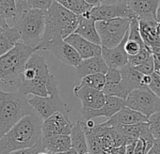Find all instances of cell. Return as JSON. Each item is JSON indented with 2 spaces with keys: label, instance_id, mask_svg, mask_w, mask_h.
<instances>
[{
  "label": "cell",
  "instance_id": "37",
  "mask_svg": "<svg viewBox=\"0 0 160 154\" xmlns=\"http://www.w3.org/2000/svg\"><path fill=\"white\" fill-rule=\"evenodd\" d=\"M147 154H160V138H156L154 140L153 146L147 152Z\"/></svg>",
  "mask_w": 160,
  "mask_h": 154
},
{
  "label": "cell",
  "instance_id": "38",
  "mask_svg": "<svg viewBox=\"0 0 160 154\" xmlns=\"http://www.w3.org/2000/svg\"><path fill=\"white\" fill-rule=\"evenodd\" d=\"M129 0H101V4H113V3H128Z\"/></svg>",
  "mask_w": 160,
  "mask_h": 154
},
{
  "label": "cell",
  "instance_id": "19",
  "mask_svg": "<svg viewBox=\"0 0 160 154\" xmlns=\"http://www.w3.org/2000/svg\"><path fill=\"white\" fill-rule=\"evenodd\" d=\"M149 118L145 115L128 107L124 106L109 119L103 124L106 126H117V125H130L140 122H148Z\"/></svg>",
  "mask_w": 160,
  "mask_h": 154
},
{
  "label": "cell",
  "instance_id": "13",
  "mask_svg": "<svg viewBox=\"0 0 160 154\" xmlns=\"http://www.w3.org/2000/svg\"><path fill=\"white\" fill-rule=\"evenodd\" d=\"M73 124L70 121L69 116L56 112L42 121V137L53 134L70 135Z\"/></svg>",
  "mask_w": 160,
  "mask_h": 154
},
{
  "label": "cell",
  "instance_id": "32",
  "mask_svg": "<svg viewBox=\"0 0 160 154\" xmlns=\"http://www.w3.org/2000/svg\"><path fill=\"white\" fill-rule=\"evenodd\" d=\"M107 83L109 84H117L122 81V73L120 69L118 68H108L106 72Z\"/></svg>",
  "mask_w": 160,
  "mask_h": 154
},
{
  "label": "cell",
  "instance_id": "41",
  "mask_svg": "<svg viewBox=\"0 0 160 154\" xmlns=\"http://www.w3.org/2000/svg\"><path fill=\"white\" fill-rule=\"evenodd\" d=\"M118 154H126V146H121L118 147Z\"/></svg>",
  "mask_w": 160,
  "mask_h": 154
},
{
  "label": "cell",
  "instance_id": "17",
  "mask_svg": "<svg viewBox=\"0 0 160 154\" xmlns=\"http://www.w3.org/2000/svg\"><path fill=\"white\" fill-rule=\"evenodd\" d=\"M128 34L129 32L126 34L122 41L114 48H107L102 46V56L104 57L108 68L121 69L128 64V55L124 48L125 42L128 39Z\"/></svg>",
  "mask_w": 160,
  "mask_h": 154
},
{
  "label": "cell",
  "instance_id": "8",
  "mask_svg": "<svg viewBox=\"0 0 160 154\" xmlns=\"http://www.w3.org/2000/svg\"><path fill=\"white\" fill-rule=\"evenodd\" d=\"M125 106L150 118L152 114L160 112V97L156 96L150 89H138L128 95Z\"/></svg>",
  "mask_w": 160,
  "mask_h": 154
},
{
  "label": "cell",
  "instance_id": "15",
  "mask_svg": "<svg viewBox=\"0 0 160 154\" xmlns=\"http://www.w3.org/2000/svg\"><path fill=\"white\" fill-rule=\"evenodd\" d=\"M73 93L81 102L82 107L91 109H98L102 107L107 98V95L103 90H98L80 84L73 89Z\"/></svg>",
  "mask_w": 160,
  "mask_h": 154
},
{
  "label": "cell",
  "instance_id": "7",
  "mask_svg": "<svg viewBox=\"0 0 160 154\" xmlns=\"http://www.w3.org/2000/svg\"><path fill=\"white\" fill-rule=\"evenodd\" d=\"M132 18H114L97 21L96 28L101 39V45L114 48L119 45L129 32Z\"/></svg>",
  "mask_w": 160,
  "mask_h": 154
},
{
  "label": "cell",
  "instance_id": "45",
  "mask_svg": "<svg viewBox=\"0 0 160 154\" xmlns=\"http://www.w3.org/2000/svg\"><path fill=\"white\" fill-rule=\"evenodd\" d=\"M37 154H51V153H50V152H48V151L42 150V151H40V152H38Z\"/></svg>",
  "mask_w": 160,
  "mask_h": 154
},
{
  "label": "cell",
  "instance_id": "35",
  "mask_svg": "<svg viewBox=\"0 0 160 154\" xmlns=\"http://www.w3.org/2000/svg\"><path fill=\"white\" fill-rule=\"evenodd\" d=\"M149 89L158 97H160V76L153 72L152 74V81L149 84Z\"/></svg>",
  "mask_w": 160,
  "mask_h": 154
},
{
  "label": "cell",
  "instance_id": "11",
  "mask_svg": "<svg viewBox=\"0 0 160 154\" xmlns=\"http://www.w3.org/2000/svg\"><path fill=\"white\" fill-rule=\"evenodd\" d=\"M41 51H49L60 62L74 68L77 67L82 60L75 49L66 42L64 39H58L47 43L42 48Z\"/></svg>",
  "mask_w": 160,
  "mask_h": 154
},
{
  "label": "cell",
  "instance_id": "26",
  "mask_svg": "<svg viewBox=\"0 0 160 154\" xmlns=\"http://www.w3.org/2000/svg\"><path fill=\"white\" fill-rule=\"evenodd\" d=\"M106 83H107V79L105 73H95L84 77L83 79H81L80 85L87 86L98 90H103L106 86Z\"/></svg>",
  "mask_w": 160,
  "mask_h": 154
},
{
  "label": "cell",
  "instance_id": "30",
  "mask_svg": "<svg viewBox=\"0 0 160 154\" xmlns=\"http://www.w3.org/2000/svg\"><path fill=\"white\" fill-rule=\"evenodd\" d=\"M149 128L154 139L160 138V112L152 114L149 118Z\"/></svg>",
  "mask_w": 160,
  "mask_h": 154
},
{
  "label": "cell",
  "instance_id": "44",
  "mask_svg": "<svg viewBox=\"0 0 160 154\" xmlns=\"http://www.w3.org/2000/svg\"><path fill=\"white\" fill-rule=\"evenodd\" d=\"M108 154H118V147L112 148V149L108 152Z\"/></svg>",
  "mask_w": 160,
  "mask_h": 154
},
{
  "label": "cell",
  "instance_id": "21",
  "mask_svg": "<svg viewBox=\"0 0 160 154\" xmlns=\"http://www.w3.org/2000/svg\"><path fill=\"white\" fill-rule=\"evenodd\" d=\"M74 33L95 44L101 45V39L96 28V21L89 16H78V25Z\"/></svg>",
  "mask_w": 160,
  "mask_h": 154
},
{
  "label": "cell",
  "instance_id": "1",
  "mask_svg": "<svg viewBox=\"0 0 160 154\" xmlns=\"http://www.w3.org/2000/svg\"><path fill=\"white\" fill-rule=\"evenodd\" d=\"M42 121L43 119L37 113L21 118L0 137V154L34 147L42 140Z\"/></svg>",
  "mask_w": 160,
  "mask_h": 154
},
{
  "label": "cell",
  "instance_id": "29",
  "mask_svg": "<svg viewBox=\"0 0 160 154\" xmlns=\"http://www.w3.org/2000/svg\"><path fill=\"white\" fill-rule=\"evenodd\" d=\"M152 54L151 48H143L138 55H130L128 56V63L131 64L132 66L136 67L143 63Z\"/></svg>",
  "mask_w": 160,
  "mask_h": 154
},
{
  "label": "cell",
  "instance_id": "6",
  "mask_svg": "<svg viewBox=\"0 0 160 154\" xmlns=\"http://www.w3.org/2000/svg\"><path fill=\"white\" fill-rule=\"evenodd\" d=\"M122 81L117 84L106 83L103 92L107 96H116L126 100L128 95L138 89H149L143 83L144 74L140 73L131 64H126L120 69Z\"/></svg>",
  "mask_w": 160,
  "mask_h": 154
},
{
  "label": "cell",
  "instance_id": "16",
  "mask_svg": "<svg viewBox=\"0 0 160 154\" xmlns=\"http://www.w3.org/2000/svg\"><path fill=\"white\" fill-rule=\"evenodd\" d=\"M66 42L72 45L82 59L102 55V45L95 44L76 33H72L64 39Z\"/></svg>",
  "mask_w": 160,
  "mask_h": 154
},
{
  "label": "cell",
  "instance_id": "42",
  "mask_svg": "<svg viewBox=\"0 0 160 154\" xmlns=\"http://www.w3.org/2000/svg\"><path fill=\"white\" fill-rule=\"evenodd\" d=\"M60 154H79L76 150H74L73 148H70L69 150L63 152V153H60Z\"/></svg>",
  "mask_w": 160,
  "mask_h": 154
},
{
  "label": "cell",
  "instance_id": "36",
  "mask_svg": "<svg viewBox=\"0 0 160 154\" xmlns=\"http://www.w3.org/2000/svg\"><path fill=\"white\" fill-rule=\"evenodd\" d=\"M149 150H150V147H148L145 140L142 138H138L136 142L135 153L134 154H147V152Z\"/></svg>",
  "mask_w": 160,
  "mask_h": 154
},
{
  "label": "cell",
  "instance_id": "5",
  "mask_svg": "<svg viewBox=\"0 0 160 154\" xmlns=\"http://www.w3.org/2000/svg\"><path fill=\"white\" fill-rule=\"evenodd\" d=\"M13 23L21 33V41L37 49L44 35L45 12L37 9L26 10L16 14Z\"/></svg>",
  "mask_w": 160,
  "mask_h": 154
},
{
  "label": "cell",
  "instance_id": "34",
  "mask_svg": "<svg viewBox=\"0 0 160 154\" xmlns=\"http://www.w3.org/2000/svg\"><path fill=\"white\" fill-rule=\"evenodd\" d=\"M45 150L43 147V145L42 143V140L40 142H38L34 147H28V148H24V149H19V150H15L7 154H37L40 151Z\"/></svg>",
  "mask_w": 160,
  "mask_h": 154
},
{
  "label": "cell",
  "instance_id": "28",
  "mask_svg": "<svg viewBox=\"0 0 160 154\" xmlns=\"http://www.w3.org/2000/svg\"><path fill=\"white\" fill-rule=\"evenodd\" d=\"M86 135H87L89 152H91L92 154H96V153L100 152L101 150H104L99 136L92 129L86 130Z\"/></svg>",
  "mask_w": 160,
  "mask_h": 154
},
{
  "label": "cell",
  "instance_id": "2",
  "mask_svg": "<svg viewBox=\"0 0 160 154\" xmlns=\"http://www.w3.org/2000/svg\"><path fill=\"white\" fill-rule=\"evenodd\" d=\"M77 25L78 16L54 0L45 12V30L42 41L37 48L38 51L55 40L66 39L74 33Z\"/></svg>",
  "mask_w": 160,
  "mask_h": 154
},
{
  "label": "cell",
  "instance_id": "39",
  "mask_svg": "<svg viewBox=\"0 0 160 154\" xmlns=\"http://www.w3.org/2000/svg\"><path fill=\"white\" fill-rule=\"evenodd\" d=\"M85 2H87L88 4L93 6V7H96V6H99L101 4V0H84Z\"/></svg>",
  "mask_w": 160,
  "mask_h": 154
},
{
  "label": "cell",
  "instance_id": "10",
  "mask_svg": "<svg viewBox=\"0 0 160 154\" xmlns=\"http://www.w3.org/2000/svg\"><path fill=\"white\" fill-rule=\"evenodd\" d=\"M92 18L94 21H105L114 18H134L136 17L129 9L127 3H113V4H100L93 7L86 15Z\"/></svg>",
  "mask_w": 160,
  "mask_h": 154
},
{
  "label": "cell",
  "instance_id": "9",
  "mask_svg": "<svg viewBox=\"0 0 160 154\" xmlns=\"http://www.w3.org/2000/svg\"><path fill=\"white\" fill-rule=\"evenodd\" d=\"M28 102L34 111L42 118L45 119L56 112H61L69 116L71 108L60 98L59 92H55L47 97L32 96Z\"/></svg>",
  "mask_w": 160,
  "mask_h": 154
},
{
  "label": "cell",
  "instance_id": "27",
  "mask_svg": "<svg viewBox=\"0 0 160 154\" xmlns=\"http://www.w3.org/2000/svg\"><path fill=\"white\" fill-rule=\"evenodd\" d=\"M17 14V6L15 0H0V15L6 20L14 19Z\"/></svg>",
  "mask_w": 160,
  "mask_h": 154
},
{
  "label": "cell",
  "instance_id": "12",
  "mask_svg": "<svg viewBox=\"0 0 160 154\" xmlns=\"http://www.w3.org/2000/svg\"><path fill=\"white\" fill-rule=\"evenodd\" d=\"M125 106V100L116 97V96H107L104 105L98 109H91L82 107L80 109V113L85 120L93 119L99 117L111 118L122 107Z\"/></svg>",
  "mask_w": 160,
  "mask_h": 154
},
{
  "label": "cell",
  "instance_id": "14",
  "mask_svg": "<svg viewBox=\"0 0 160 154\" xmlns=\"http://www.w3.org/2000/svg\"><path fill=\"white\" fill-rule=\"evenodd\" d=\"M139 32L144 42L151 48L152 53L160 52V40L158 38V21L155 17L146 16L138 18Z\"/></svg>",
  "mask_w": 160,
  "mask_h": 154
},
{
  "label": "cell",
  "instance_id": "40",
  "mask_svg": "<svg viewBox=\"0 0 160 154\" xmlns=\"http://www.w3.org/2000/svg\"><path fill=\"white\" fill-rule=\"evenodd\" d=\"M10 26L7 23V20L2 16V15H0V27H8Z\"/></svg>",
  "mask_w": 160,
  "mask_h": 154
},
{
  "label": "cell",
  "instance_id": "18",
  "mask_svg": "<svg viewBox=\"0 0 160 154\" xmlns=\"http://www.w3.org/2000/svg\"><path fill=\"white\" fill-rule=\"evenodd\" d=\"M108 66L106 63L102 55L92 56L87 59H82L81 62L75 67V74L77 79H83L84 77L95 74V73H105L108 71Z\"/></svg>",
  "mask_w": 160,
  "mask_h": 154
},
{
  "label": "cell",
  "instance_id": "49",
  "mask_svg": "<svg viewBox=\"0 0 160 154\" xmlns=\"http://www.w3.org/2000/svg\"><path fill=\"white\" fill-rule=\"evenodd\" d=\"M52 154V153H51ZM55 154H60V153H55Z\"/></svg>",
  "mask_w": 160,
  "mask_h": 154
},
{
  "label": "cell",
  "instance_id": "23",
  "mask_svg": "<svg viewBox=\"0 0 160 154\" xmlns=\"http://www.w3.org/2000/svg\"><path fill=\"white\" fill-rule=\"evenodd\" d=\"M70 137L72 142V148L76 150L79 154H85L89 152L86 130L84 128L83 121L78 120L75 124H73Z\"/></svg>",
  "mask_w": 160,
  "mask_h": 154
},
{
  "label": "cell",
  "instance_id": "3",
  "mask_svg": "<svg viewBox=\"0 0 160 154\" xmlns=\"http://www.w3.org/2000/svg\"><path fill=\"white\" fill-rule=\"evenodd\" d=\"M35 52H38L36 48L20 41L9 52L0 56L1 81L10 87L17 89L22 81L27 62Z\"/></svg>",
  "mask_w": 160,
  "mask_h": 154
},
{
  "label": "cell",
  "instance_id": "47",
  "mask_svg": "<svg viewBox=\"0 0 160 154\" xmlns=\"http://www.w3.org/2000/svg\"><path fill=\"white\" fill-rule=\"evenodd\" d=\"M154 72H156V73L160 76V69H159V70H156V71H154Z\"/></svg>",
  "mask_w": 160,
  "mask_h": 154
},
{
  "label": "cell",
  "instance_id": "22",
  "mask_svg": "<svg viewBox=\"0 0 160 154\" xmlns=\"http://www.w3.org/2000/svg\"><path fill=\"white\" fill-rule=\"evenodd\" d=\"M127 4L137 18L146 16L156 18L159 0H129Z\"/></svg>",
  "mask_w": 160,
  "mask_h": 154
},
{
  "label": "cell",
  "instance_id": "4",
  "mask_svg": "<svg viewBox=\"0 0 160 154\" xmlns=\"http://www.w3.org/2000/svg\"><path fill=\"white\" fill-rule=\"evenodd\" d=\"M34 113L27 95L19 90L8 92L0 89V137L21 118Z\"/></svg>",
  "mask_w": 160,
  "mask_h": 154
},
{
  "label": "cell",
  "instance_id": "48",
  "mask_svg": "<svg viewBox=\"0 0 160 154\" xmlns=\"http://www.w3.org/2000/svg\"><path fill=\"white\" fill-rule=\"evenodd\" d=\"M85 154H92V153H91V152H88V153H85Z\"/></svg>",
  "mask_w": 160,
  "mask_h": 154
},
{
  "label": "cell",
  "instance_id": "20",
  "mask_svg": "<svg viewBox=\"0 0 160 154\" xmlns=\"http://www.w3.org/2000/svg\"><path fill=\"white\" fill-rule=\"evenodd\" d=\"M42 143L45 151L52 154L63 153L72 148V142L70 135L66 134H53L42 137Z\"/></svg>",
  "mask_w": 160,
  "mask_h": 154
},
{
  "label": "cell",
  "instance_id": "31",
  "mask_svg": "<svg viewBox=\"0 0 160 154\" xmlns=\"http://www.w3.org/2000/svg\"><path fill=\"white\" fill-rule=\"evenodd\" d=\"M140 73L144 75H152L154 72V60L152 54L140 65L135 67Z\"/></svg>",
  "mask_w": 160,
  "mask_h": 154
},
{
  "label": "cell",
  "instance_id": "46",
  "mask_svg": "<svg viewBox=\"0 0 160 154\" xmlns=\"http://www.w3.org/2000/svg\"><path fill=\"white\" fill-rule=\"evenodd\" d=\"M157 32H158V38L160 40V23L158 24V27H157Z\"/></svg>",
  "mask_w": 160,
  "mask_h": 154
},
{
  "label": "cell",
  "instance_id": "33",
  "mask_svg": "<svg viewBox=\"0 0 160 154\" xmlns=\"http://www.w3.org/2000/svg\"><path fill=\"white\" fill-rule=\"evenodd\" d=\"M54 2V0H28L30 9H37L46 12Z\"/></svg>",
  "mask_w": 160,
  "mask_h": 154
},
{
  "label": "cell",
  "instance_id": "25",
  "mask_svg": "<svg viewBox=\"0 0 160 154\" xmlns=\"http://www.w3.org/2000/svg\"><path fill=\"white\" fill-rule=\"evenodd\" d=\"M67 10L71 11L77 16L86 15L92 11L93 6L88 4L84 0H55Z\"/></svg>",
  "mask_w": 160,
  "mask_h": 154
},
{
  "label": "cell",
  "instance_id": "43",
  "mask_svg": "<svg viewBox=\"0 0 160 154\" xmlns=\"http://www.w3.org/2000/svg\"><path fill=\"white\" fill-rule=\"evenodd\" d=\"M156 20L158 21V23H160V0H159V5H158V9L156 12Z\"/></svg>",
  "mask_w": 160,
  "mask_h": 154
},
{
  "label": "cell",
  "instance_id": "24",
  "mask_svg": "<svg viewBox=\"0 0 160 154\" xmlns=\"http://www.w3.org/2000/svg\"><path fill=\"white\" fill-rule=\"evenodd\" d=\"M21 41V33L16 26L0 27V56L9 52Z\"/></svg>",
  "mask_w": 160,
  "mask_h": 154
}]
</instances>
